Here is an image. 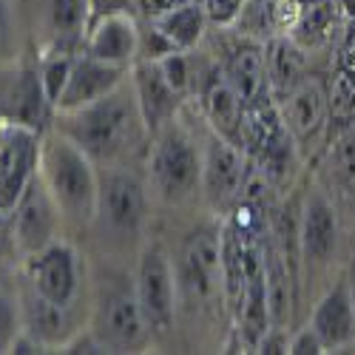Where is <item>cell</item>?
Returning <instances> with one entry per match:
<instances>
[{"label": "cell", "mask_w": 355, "mask_h": 355, "mask_svg": "<svg viewBox=\"0 0 355 355\" xmlns=\"http://www.w3.org/2000/svg\"><path fill=\"white\" fill-rule=\"evenodd\" d=\"M54 128L80 145L97 168L128 165L142 151V145L151 142V131L142 120L131 74L103 100L80 111L57 114Z\"/></svg>", "instance_id": "1"}, {"label": "cell", "mask_w": 355, "mask_h": 355, "mask_svg": "<svg viewBox=\"0 0 355 355\" xmlns=\"http://www.w3.org/2000/svg\"><path fill=\"white\" fill-rule=\"evenodd\" d=\"M37 176L51 193L63 225L77 230L92 227L100 196V168L80 145L57 128L43 134Z\"/></svg>", "instance_id": "2"}, {"label": "cell", "mask_w": 355, "mask_h": 355, "mask_svg": "<svg viewBox=\"0 0 355 355\" xmlns=\"http://www.w3.org/2000/svg\"><path fill=\"white\" fill-rule=\"evenodd\" d=\"M145 185L157 202L180 208L202 188V142L173 116L168 125L151 134L145 154Z\"/></svg>", "instance_id": "3"}, {"label": "cell", "mask_w": 355, "mask_h": 355, "mask_svg": "<svg viewBox=\"0 0 355 355\" xmlns=\"http://www.w3.org/2000/svg\"><path fill=\"white\" fill-rule=\"evenodd\" d=\"M148 222V185L128 165L100 168V196L92 227L111 248L139 242Z\"/></svg>", "instance_id": "4"}, {"label": "cell", "mask_w": 355, "mask_h": 355, "mask_svg": "<svg viewBox=\"0 0 355 355\" xmlns=\"http://www.w3.org/2000/svg\"><path fill=\"white\" fill-rule=\"evenodd\" d=\"M134 293L148 327H151V336H168L176 321L180 282H176V268L168 250L159 242H145L139 248L134 268Z\"/></svg>", "instance_id": "5"}, {"label": "cell", "mask_w": 355, "mask_h": 355, "mask_svg": "<svg viewBox=\"0 0 355 355\" xmlns=\"http://www.w3.org/2000/svg\"><path fill=\"white\" fill-rule=\"evenodd\" d=\"M88 327L105 344L108 352H137L148 344L151 327H148L134 293V279H128V284H114L100 293L92 315H88Z\"/></svg>", "instance_id": "6"}, {"label": "cell", "mask_w": 355, "mask_h": 355, "mask_svg": "<svg viewBox=\"0 0 355 355\" xmlns=\"http://www.w3.org/2000/svg\"><path fill=\"white\" fill-rule=\"evenodd\" d=\"M26 287H32L37 295L57 307L74 310L80 304V295L85 287V264L77 248L66 239H57L28 256L23 261Z\"/></svg>", "instance_id": "7"}, {"label": "cell", "mask_w": 355, "mask_h": 355, "mask_svg": "<svg viewBox=\"0 0 355 355\" xmlns=\"http://www.w3.org/2000/svg\"><path fill=\"white\" fill-rule=\"evenodd\" d=\"M202 142V188L199 193L211 205L214 214H230L242 199L250 180V165L245 148L219 137L208 128Z\"/></svg>", "instance_id": "8"}, {"label": "cell", "mask_w": 355, "mask_h": 355, "mask_svg": "<svg viewBox=\"0 0 355 355\" xmlns=\"http://www.w3.org/2000/svg\"><path fill=\"white\" fill-rule=\"evenodd\" d=\"M60 230H63V216L57 211L51 193L46 191L43 180L35 176V182L26 188V193L15 205V211L9 214L6 236L12 242V250H17V256L26 261L28 256H35L46 245L60 239Z\"/></svg>", "instance_id": "9"}, {"label": "cell", "mask_w": 355, "mask_h": 355, "mask_svg": "<svg viewBox=\"0 0 355 355\" xmlns=\"http://www.w3.org/2000/svg\"><path fill=\"white\" fill-rule=\"evenodd\" d=\"M51 111L54 105L46 97L37 63H3V71H0V120L43 134Z\"/></svg>", "instance_id": "10"}, {"label": "cell", "mask_w": 355, "mask_h": 355, "mask_svg": "<svg viewBox=\"0 0 355 355\" xmlns=\"http://www.w3.org/2000/svg\"><path fill=\"white\" fill-rule=\"evenodd\" d=\"M43 134L3 123L0 125V214H12L40 168Z\"/></svg>", "instance_id": "11"}, {"label": "cell", "mask_w": 355, "mask_h": 355, "mask_svg": "<svg viewBox=\"0 0 355 355\" xmlns=\"http://www.w3.org/2000/svg\"><path fill=\"white\" fill-rule=\"evenodd\" d=\"M341 242V222L333 199L321 188H310L299 211V261L318 273L330 268Z\"/></svg>", "instance_id": "12"}, {"label": "cell", "mask_w": 355, "mask_h": 355, "mask_svg": "<svg viewBox=\"0 0 355 355\" xmlns=\"http://www.w3.org/2000/svg\"><path fill=\"white\" fill-rule=\"evenodd\" d=\"M180 290L191 302H208L225 290V250L222 233L202 230L182 248L180 268H176Z\"/></svg>", "instance_id": "13"}, {"label": "cell", "mask_w": 355, "mask_h": 355, "mask_svg": "<svg viewBox=\"0 0 355 355\" xmlns=\"http://www.w3.org/2000/svg\"><path fill=\"white\" fill-rule=\"evenodd\" d=\"M128 74H131V69H125V66H114V63L97 60V57L80 51L74 60V69H71V77L63 88L60 100L54 105V114L80 111L85 105L103 100L114 88H120L128 80Z\"/></svg>", "instance_id": "14"}, {"label": "cell", "mask_w": 355, "mask_h": 355, "mask_svg": "<svg viewBox=\"0 0 355 355\" xmlns=\"http://www.w3.org/2000/svg\"><path fill=\"white\" fill-rule=\"evenodd\" d=\"M276 105L282 114V123L287 134L295 139V145H299V151L313 148L324 125H327V94H324L321 83L307 77Z\"/></svg>", "instance_id": "15"}, {"label": "cell", "mask_w": 355, "mask_h": 355, "mask_svg": "<svg viewBox=\"0 0 355 355\" xmlns=\"http://www.w3.org/2000/svg\"><path fill=\"white\" fill-rule=\"evenodd\" d=\"M307 324L315 330L327 352H341L355 344V304L344 276L321 293Z\"/></svg>", "instance_id": "16"}, {"label": "cell", "mask_w": 355, "mask_h": 355, "mask_svg": "<svg viewBox=\"0 0 355 355\" xmlns=\"http://www.w3.org/2000/svg\"><path fill=\"white\" fill-rule=\"evenodd\" d=\"M131 85H134V94L142 111V120L151 134L168 125L173 116H180L182 94L165 80L157 60H145V57L137 60L131 66Z\"/></svg>", "instance_id": "17"}, {"label": "cell", "mask_w": 355, "mask_h": 355, "mask_svg": "<svg viewBox=\"0 0 355 355\" xmlns=\"http://www.w3.org/2000/svg\"><path fill=\"white\" fill-rule=\"evenodd\" d=\"M83 51L97 60L131 69L139 60V23L134 15H108L88 23Z\"/></svg>", "instance_id": "18"}, {"label": "cell", "mask_w": 355, "mask_h": 355, "mask_svg": "<svg viewBox=\"0 0 355 355\" xmlns=\"http://www.w3.org/2000/svg\"><path fill=\"white\" fill-rule=\"evenodd\" d=\"M222 74L227 83L239 92L245 100V108L256 103L259 97L270 94L268 88V54H264V40L236 35V40L225 49V60H222Z\"/></svg>", "instance_id": "19"}, {"label": "cell", "mask_w": 355, "mask_h": 355, "mask_svg": "<svg viewBox=\"0 0 355 355\" xmlns=\"http://www.w3.org/2000/svg\"><path fill=\"white\" fill-rule=\"evenodd\" d=\"M202 111L211 131L245 148V100L227 83L222 69H216L202 85Z\"/></svg>", "instance_id": "20"}, {"label": "cell", "mask_w": 355, "mask_h": 355, "mask_svg": "<svg viewBox=\"0 0 355 355\" xmlns=\"http://www.w3.org/2000/svg\"><path fill=\"white\" fill-rule=\"evenodd\" d=\"M20 307H23V330L32 333L37 341H43L49 349H57V352L74 333L85 327L74 315V310L46 302L32 287H26L20 293Z\"/></svg>", "instance_id": "21"}, {"label": "cell", "mask_w": 355, "mask_h": 355, "mask_svg": "<svg viewBox=\"0 0 355 355\" xmlns=\"http://www.w3.org/2000/svg\"><path fill=\"white\" fill-rule=\"evenodd\" d=\"M264 54H268L270 97L282 103L295 85L307 80V51L287 35H276L264 43Z\"/></svg>", "instance_id": "22"}, {"label": "cell", "mask_w": 355, "mask_h": 355, "mask_svg": "<svg viewBox=\"0 0 355 355\" xmlns=\"http://www.w3.org/2000/svg\"><path fill=\"white\" fill-rule=\"evenodd\" d=\"M336 3L333 0H302L293 3V15L287 20V37L295 40L304 51L321 46L330 37V28L336 23Z\"/></svg>", "instance_id": "23"}, {"label": "cell", "mask_w": 355, "mask_h": 355, "mask_svg": "<svg viewBox=\"0 0 355 355\" xmlns=\"http://www.w3.org/2000/svg\"><path fill=\"white\" fill-rule=\"evenodd\" d=\"M151 23L159 28L162 37H165L176 51H191V49L202 40V35H205L208 15H205V9H202L199 0H188V3L176 6L173 12H168V15L157 17V20H151Z\"/></svg>", "instance_id": "24"}, {"label": "cell", "mask_w": 355, "mask_h": 355, "mask_svg": "<svg viewBox=\"0 0 355 355\" xmlns=\"http://www.w3.org/2000/svg\"><path fill=\"white\" fill-rule=\"evenodd\" d=\"M43 15L54 43H77L88 32V0H43Z\"/></svg>", "instance_id": "25"}, {"label": "cell", "mask_w": 355, "mask_h": 355, "mask_svg": "<svg viewBox=\"0 0 355 355\" xmlns=\"http://www.w3.org/2000/svg\"><path fill=\"white\" fill-rule=\"evenodd\" d=\"M74 51V43H49L43 49V54L37 57V69H40V80H43V88H46V97L51 105H57L60 100L63 88L71 77V69H74V60H77Z\"/></svg>", "instance_id": "26"}, {"label": "cell", "mask_w": 355, "mask_h": 355, "mask_svg": "<svg viewBox=\"0 0 355 355\" xmlns=\"http://www.w3.org/2000/svg\"><path fill=\"white\" fill-rule=\"evenodd\" d=\"M23 330V307L20 293H15L6 282H0V355L12 349V341Z\"/></svg>", "instance_id": "27"}, {"label": "cell", "mask_w": 355, "mask_h": 355, "mask_svg": "<svg viewBox=\"0 0 355 355\" xmlns=\"http://www.w3.org/2000/svg\"><path fill=\"white\" fill-rule=\"evenodd\" d=\"M17 60V6L0 0V66Z\"/></svg>", "instance_id": "28"}, {"label": "cell", "mask_w": 355, "mask_h": 355, "mask_svg": "<svg viewBox=\"0 0 355 355\" xmlns=\"http://www.w3.org/2000/svg\"><path fill=\"white\" fill-rule=\"evenodd\" d=\"M157 63H159L165 80L185 97L188 88H191V60H188V51H168V54L159 57Z\"/></svg>", "instance_id": "29"}, {"label": "cell", "mask_w": 355, "mask_h": 355, "mask_svg": "<svg viewBox=\"0 0 355 355\" xmlns=\"http://www.w3.org/2000/svg\"><path fill=\"white\" fill-rule=\"evenodd\" d=\"M205 15H208V23L222 26V28H233V23L239 20L242 9L248 0H199Z\"/></svg>", "instance_id": "30"}, {"label": "cell", "mask_w": 355, "mask_h": 355, "mask_svg": "<svg viewBox=\"0 0 355 355\" xmlns=\"http://www.w3.org/2000/svg\"><path fill=\"white\" fill-rule=\"evenodd\" d=\"M336 176L347 185H355V128L344 134L336 145V157H333Z\"/></svg>", "instance_id": "31"}, {"label": "cell", "mask_w": 355, "mask_h": 355, "mask_svg": "<svg viewBox=\"0 0 355 355\" xmlns=\"http://www.w3.org/2000/svg\"><path fill=\"white\" fill-rule=\"evenodd\" d=\"M60 352H69V355H103V352H108V349H105V344L92 333V327L85 324L80 333H74V336L60 347Z\"/></svg>", "instance_id": "32"}, {"label": "cell", "mask_w": 355, "mask_h": 355, "mask_svg": "<svg viewBox=\"0 0 355 355\" xmlns=\"http://www.w3.org/2000/svg\"><path fill=\"white\" fill-rule=\"evenodd\" d=\"M137 0H88V23L108 17V15H131Z\"/></svg>", "instance_id": "33"}, {"label": "cell", "mask_w": 355, "mask_h": 355, "mask_svg": "<svg viewBox=\"0 0 355 355\" xmlns=\"http://www.w3.org/2000/svg\"><path fill=\"white\" fill-rule=\"evenodd\" d=\"M287 352H290V355H321V352H327V349H324L321 338L315 336V330L307 324V327H302L299 333H295V336L290 338Z\"/></svg>", "instance_id": "34"}, {"label": "cell", "mask_w": 355, "mask_h": 355, "mask_svg": "<svg viewBox=\"0 0 355 355\" xmlns=\"http://www.w3.org/2000/svg\"><path fill=\"white\" fill-rule=\"evenodd\" d=\"M287 347H290V338H287L284 327H279V324H270V330L264 333L256 344V349L261 355H282V352H287Z\"/></svg>", "instance_id": "35"}, {"label": "cell", "mask_w": 355, "mask_h": 355, "mask_svg": "<svg viewBox=\"0 0 355 355\" xmlns=\"http://www.w3.org/2000/svg\"><path fill=\"white\" fill-rule=\"evenodd\" d=\"M182 3H188V0H137V9L142 12L145 20H157V17L173 12L176 6H182Z\"/></svg>", "instance_id": "36"}, {"label": "cell", "mask_w": 355, "mask_h": 355, "mask_svg": "<svg viewBox=\"0 0 355 355\" xmlns=\"http://www.w3.org/2000/svg\"><path fill=\"white\" fill-rule=\"evenodd\" d=\"M12 355H37V352H49V347L43 344V341H37L32 333H26V330H20V336L12 341V349H9Z\"/></svg>", "instance_id": "37"}, {"label": "cell", "mask_w": 355, "mask_h": 355, "mask_svg": "<svg viewBox=\"0 0 355 355\" xmlns=\"http://www.w3.org/2000/svg\"><path fill=\"white\" fill-rule=\"evenodd\" d=\"M344 279H347V287H349V295H352V304H355V250L347 261V270H344Z\"/></svg>", "instance_id": "38"}, {"label": "cell", "mask_w": 355, "mask_h": 355, "mask_svg": "<svg viewBox=\"0 0 355 355\" xmlns=\"http://www.w3.org/2000/svg\"><path fill=\"white\" fill-rule=\"evenodd\" d=\"M6 227H9V216L0 214V242H3V236H6Z\"/></svg>", "instance_id": "39"}, {"label": "cell", "mask_w": 355, "mask_h": 355, "mask_svg": "<svg viewBox=\"0 0 355 355\" xmlns=\"http://www.w3.org/2000/svg\"><path fill=\"white\" fill-rule=\"evenodd\" d=\"M0 125H3V120H0Z\"/></svg>", "instance_id": "40"}]
</instances>
